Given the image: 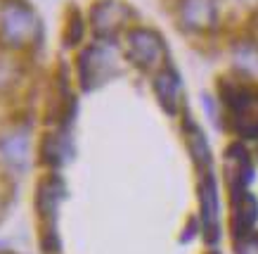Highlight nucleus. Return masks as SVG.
<instances>
[{
    "label": "nucleus",
    "instance_id": "1",
    "mask_svg": "<svg viewBox=\"0 0 258 254\" xmlns=\"http://www.w3.org/2000/svg\"><path fill=\"white\" fill-rule=\"evenodd\" d=\"M43 24L38 12L26 0H0V45L15 53L40 43Z\"/></svg>",
    "mask_w": 258,
    "mask_h": 254
},
{
    "label": "nucleus",
    "instance_id": "2",
    "mask_svg": "<svg viewBox=\"0 0 258 254\" xmlns=\"http://www.w3.org/2000/svg\"><path fill=\"white\" fill-rule=\"evenodd\" d=\"M218 90L227 107L230 128L239 138H258V88L223 76Z\"/></svg>",
    "mask_w": 258,
    "mask_h": 254
},
{
    "label": "nucleus",
    "instance_id": "3",
    "mask_svg": "<svg viewBox=\"0 0 258 254\" xmlns=\"http://www.w3.org/2000/svg\"><path fill=\"white\" fill-rule=\"evenodd\" d=\"M67 199V183L57 171L43 176L36 185V214L40 223V247L45 254L59 252V238H57V214L59 207Z\"/></svg>",
    "mask_w": 258,
    "mask_h": 254
},
{
    "label": "nucleus",
    "instance_id": "4",
    "mask_svg": "<svg viewBox=\"0 0 258 254\" xmlns=\"http://www.w3.org/2000/svg\"><path fill=\"white\" fill-rule=\"evenodd\" d=\"M121 67H118L116 53L107 43H93L79 53L76 57V76H79L81 90L93 93L111 79H116Z\"/></svg>",
    "mask_w": 258,
    "mask_h": 254
},
{
    "label": "nucleus",
    "instance_id": "5",
    "mask_svg": "<svg viewBox=\"0 0 258 254\" xmlns=\"http://www.w3.org/2000/svg\"><path fill=\"white\" fill-rule=\"evenodd\" d=\"M125 55L145 74H157L168 67V48L161 33L149 26H131L125 33Z\"/></svg>",
    "mask_w": 258,
    "mask_h": 254
},
{
    "label": "nucleus",
    "instance_id": "6",
    "mask_svg": "<svg viewBox=\"0 0 258 254\" xmlns=\"http://www.w3.org/2000/svg\"><path fill=\"white\" fill-rule=\"evenodd\" d=\"M135 10L123 0H97L90 8V26L100 43H109L131 24Z\"/></svg>",
    "mask_w": 258,
    "mask_h": 254
},
{
    "label": "nucleus",
    "instance_id": "7",
    "mask_svg": "<svg viewBox=\"0 0 258 254\" xmlns=\"http://www.w3.org/2000/svg\"><path fill=\"white\" fill-rule=\"evenodd\" d=\"M199 216H202L204 240L209 245H216L220 238V202L211 171L199 174Z\"/></svg>",
    "mask_w": 258,
    "mask_h": 254
},
{
    "label": "nucleus",
    "instance_id": "8",
    "mask_svg": "<svg viewBox=\"0 0 258 254\" xmlns=\"http://www.w3.org/2000/svg\"><path fill=\"white\" fill-rule=\"evenodd\" d=\"M0 159L12 171L24 174L31 164V133L29 126H12L0 133Z\"/></svg>",
    "mask_w": 258,
    "mask_h": 254
},
{
    "label": "nucleus",
    "instance_id": "9",
    "mask_svg": "<svg viewBox=\"0 0 258 254\" xmlns=\"http://www.w3.org/2000/svg\"><path fill=\"white\" fill-rule=\"evenodd\" d=\"M178 19L185 31H211L218 22V5L216 0H178Z\"/></svg>",
    "mask_w": 258,
    "mask_h": 254
},
{
    "label": "nucleus",
    "instance_id": "10",
    "mask_svg": "<svg viewBox=\"0 0 258 254\" xmlns=\"http://www.w3.org/2000/svg\"><path fill=\"white\" fill-rule=\"evenodd\" d=\"M225 178L230 188V197L239 192H246V185L253 178V164L251 155L242 143H232L225 150Z\"/></svg>",
    "mask_w": 258,
    "mask_h": 254
},
{
    "label": "nucleus",
    "instance_id": "11",
    "mask_svg": "<svg viewBox=\"0 0 258 254\" xmlns=\"http://www.w3.org/2000/svg\"><path fill=\"white\" fill-rule=\"evenodd\" d=\"M74 159V143H71L69 128H55L43 135L38 145V162L47 169H62Z\"/></svg>",
    "mask_w": 258,
    "mask_h": 254
},
{
    "label": "nucleus",
    "instance_id": "12",
    "mask_svg": "<svg viewBox=\"0 0 258 254\" xmlns=\"http://www.w3.org/2000/svg\"><path fill=\"white\" fill-rule=\"evenodd\" d=\"M152 88H154V95H157L161 110H164L168 117H175L180 112V105H182V83H180L178 72L173 69L171 64L164 67L161 72L154 74Z\"/></svg>",
    "mask_w": 258,
    "mask_h": 254
},
{
    "label": "nucleus",
    "instance_id": "13",
    "mask_svg": "<svg viewBox=\"0 0 258 254\" xmlns=\"http://www.w3.org/2000/svg\"><path fill=\"white\" fill-rule=\"evenodd\" d=\"M182 133H185V143H187L189 157H192V162H195V167L199 169V174L211 171L213 157H211L209 140H206L204 131L199 128V124L189 117V112H185V119H182Z\"/></svg>",
    "mask_w": 258,
    "mask_h": 254
},
{
    "label": "nucleus",
    "instance_id": "14",
    "mask_svg": "<svg viewBox=\"0 0 258 254\" xmlns=\"http://www.w3.org/2000/svg\"><path fill=\"white\" fill-rule=\"evenodd\" d=\"M256 221H258V199L253 197L249 190L235 195V197H232V219H230L235 240L253 233Z\"/></svg>",
    "mask_w": 258,
    "mask_h": 254
},
{
    "label": "nucleus",
    "instance_id": "15",
    "mask_svg": "<svg viewBox=\"0 0 258 254\" xmlns=\"http://www.w3.org/2000/svg\"><path fill=\"white\" fill-rule=\"evenodd\" d=\"M83 33H86L83 17H81L79 8L71 5V8L67 10V22H64V45H67V48L79 45L81 38H83Z\"/></svg>",
    "mask_w": 258,
    "mask_h": 254
},
{
    "label": "nucleus",
    "instance_id": "16",
    "mask_svg": "<svg viewBox=\"0 0 258 254\" xmlns=\"http://www.w3.org/2000/svg\"><path fill=\"white\" fill-rule=\"evenodd\" d=\"M237 254H258V233H249L244 238L235 240Z\"/></svg>",
    "mask_w": 258,
    "mask_h": 254
},
{
    "label": "nucleus",
    "instance_id": "17",
    "mask_svg": "<svg viewBox=\"0 0 258 254\" xmlns=\"http://www.w3.org/2000/svg\"><path fill=\"white\" fill-rule=\"evenodd\" d=\"M0 254H15V252H0Z\"/></svg>",
    "mask_w": 258,
    "mask_h": 254
},
{
    "label": "nucleus",
    "instance_id": "18",
    "mask_svg": "<svg viewBox=\"0 0 258 254\" xmlns=\"http://www.w3.org/2000/svg\"><path fill=\"white\" fill-rule=\"evenodd\" d=\"M209 254H218V252H209Z\"/></svg>",
    "mask_w": 258,
    "mask_h": 254
}]
</instances>
